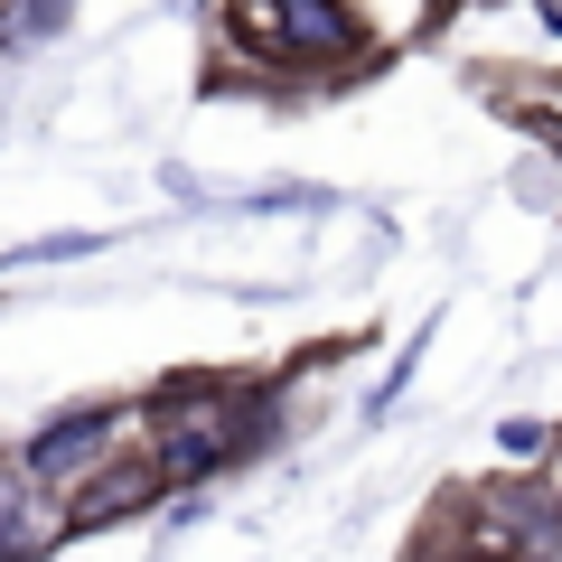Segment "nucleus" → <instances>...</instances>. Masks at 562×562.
I'll return each mask as SVG.
<instances>
[{
    "instance_id": "obj_1",
    "label": "nucleus",
    "mask_w": 562,
    "mask_h": 562,
    "mask_svg": "<svg viewBox=\"0 0 562 562\" xmlns=\"http://www.w3.org/2000/svg\"><path fill=\"white\" fill-rule=\"evenodd\" d=\"M272 394L262 384H235V375H169L160 394L140 403V460L160 469V487H206L216 469L254 460L272 441Z\"/></svg>"
},
{
    "instance_id": "obj_2",
    "label": "nucleus",
    "mask_w": 562,
    "mask_h": 562,
    "mask_svg": "<svg viewBox=\"0 0 562 562\" xmlns=\"http://www.w3.org/2000/svg\"><path fill=\"white\" fill-rule=\"evenodd\" d=\"M225 38L254 66H357L366 20L347 0H225Z\"/></svg>"
},
{
    "instance_id": "obj_3",
    "label": "nucleus",
    "mask_w": 562,
    "mask_h": 562,
    "mask_svg": "<svg viewBox=\"0 0 562 562\" xmlns=\"http://www.w3.org/2000/svg\"><path fill=\"white\" fill-rule=\"evenodd\" d=\"M132 441H140V403H66V413H47L38 431H29L20 469L47 497H66V487H85L103 460H122Z\"/></svg>"
},
{
    "instance_id": "obj_4",
    "label": "nucleus",
    "mask_w": 562,
    "mask_h": 562,
    "mask_svg": "<svg viewBox=\"0 0 562 562\" xmlns=\"http://www.w3.org/2000/svg\"><path fill=\"white\" fill-rule=\"evenodd\" d=\"M160 497H169V487H160V469L140 460V441H132L122 460H103L85 487H66L57 506H66V535H103V525L140 516V506H160Z\"/></svg>"
},
{
    "instance_id": "obj_5",
    "label": "nucleus",
    "mask_w": 562,
    "mask_h": 562,
    "mask_svg": "<svg viewBox=\"0 0 562 562\" xmlns=\"http://www.w3.org/2000/svg\"><path fill=\"white\" fill-rule=\"evenodd\" d=\"M66 543V506L20 469V450H0V562H47Z\"/></svg>"
},
{
    "instance_id": "obj_6",
    "label": "nucleus",
    "mask_w": 562,
    "mask_h": 562,
    "mask_svg": "<svg viewBox=\"0 0 562 562\" xmlns=\"http://www.w3.org/2000/svg\"><path fill=\"white\" fill-rule=\"evenodd\" d=\"M169 198L188 206H225V216H291V206H328V188L310 179H198V169H160Z\"/></svg>"
},
{
    "instance_id": "obj_7",
    "label": "nucleus",
    "mask_w": 562,
    "mask_h": 562,
    "mask_svg": "<svg viewBox=\"0 0 562 562\" xmlns=\"http://www.w3.org/2000/svg\"><path fill=\"white\" fill-rule=\"evenodd\" d=\"M66 20H76V0H10V10H0V57H29V47L57 38Z\"/></svg>"
},
{
    "instance_id": "obj_8",
    "label": "nucleus",
    "mask_w": 562,
    "mask_h": 562,
    "mask_svg": "<svg viewBox=\"0 0 562 562\" xmlns=\"http://www.w3.org/2000/svg\"><path fill=\"white\" fill-rule=\"evenodd\" d=\"M85 254H103V235H38V244H10L0 272H29V262H85Z\"/></svg>"
},
{
    "instance_id": "obj_9",
    "label": "nucleus",
    "mask_w": 562,
    "mask_h": 562,
    "mask_svg": "<svg viewBox=\"0 0 562 562\" xmlns=\"http://www.w3.org/2000/svg\"><path fill=\"white\" fill-rule=\"evenodd\" d=\"M543 441H553V422H506V460H543Z\"/></svg>"
},
{
    "instance_id": "obj_10",
    "label": "nucleus",
    "mask_w": 562,
    "mask_h": 562,
    "mask_svg": "<svg viewBox=\"0 0 562 562\" xmlns=\"http://www.w3.org/2000/svg\"><path fill=\"white\" fill-rule=\"evenodd\" d=\"M543 497H553V516H562V431L543 441Z\"/></svg>"
}]
</instances>
